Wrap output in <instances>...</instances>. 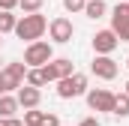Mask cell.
<instances>
[{"label": "cell", "mask_w": 129, "mask_h": 126, "mask_svg": "<svg viewBox=\"0 0 129 126\" xmlns=\"http://www.w3.org/2000/svg\"><path fill=\"white\" fill-rule=\"evenodd\" d=\"M45 30H48V21H45V15H39V12L21 15L18 24H15V36H18V39H27V42H39Z\"/></svg>", "instance_id": "cell-1"}, {"label": "cell", "mask_w": 129, "mask_h": 126, "mask_svg": "<svg viewBox=\"0 0 129 126\" xmlns=\"http://www.w3.org/2000/svg\"><path fill=\"white\" fill-rule=\"evenodd\" d=\"M54 60V48H51V42H30L27 48H24V66L27 69H42L45 63Z\"/></svg>", "instance_id": "cell-2"}, {"label": "cell", "mask_w": 129, "mask_h": 126, "mask_svg": "<svg viewBox=\"0 0 129 126\" xmlns=\"http://www.w3.org/2000/svg\"><path fill=\"white\" fill-rule=\"evenodd\" d=\"M81 93H87V75L84 72H72L69 78L57 81V96L60 99H75Z\"/></svg>", "instance_id": "cell-3"}, {"label": "cell", "mask_w": 129, "mask_h": 126, "mask_svg": "<svg viewBox=\"0 0 129 126\" xmlns=\"http://www.w3.org/2000/svg\"><path fill=\"white\" fill-rule=\"evenodd\" d=\"M72 72H75V66H72L69 57H57V60H51V63H45V66H42L45 81H63V78H69Z\"/></svg>", "instance_id": "cell-4"}, {"label": "cell", "mask_w": 129, "mask_h": 126, "mask_svg": "<svg viewBox=\"0 0 129 126\" xmlns=\"http://www.w3.org/2000/svg\"><path fill=\"white\" fill-rule=\"evenodd\" d=\"M114 99L117 96L111 93V90H87V105H90V111H108V114H114Z\"/></svg>", "instance_id": "cell-5"}, {"label": "cell", "mask_w": 129, "mask_h": 126, "mask_svg": "<svg viewBox=\"0 0 129 126\" xmlns=\"http://www.w3.org/2000/svg\"><path fill=\"white\" fill-rule=\"evenodd\" d=\"M48 33H51V39L57 42V45H66V42H72V33H75V27H72V21L69 18H54L51 24H48Z\"/></svg>", "instance_id": "cell-6"}, {"label": "cell", "mask_w": 129, "mask_h": 126, "mask_svg": "<svg viewBox=\"0 0 129 126\" xmlns=\"http://www.w3.org/2000/svg\"><path fill=\"white\" fill-rule=\"evenodd\" d=\"M111 33L120 42H129V18H126V12H123V3H117L111 9Z\"/></svg>", "instance_id": "cell-7"}, {"label": "cell", "mask_w": 129, "mask_h": 126, "mask_svg": "<svg viewBox=\"0 0 129 126\" xmlns=\"http://www.w3.org/2000/svg\"><path fill=\"white\" fill-rule=\"evenodd\" d=\"M90 72H93L96 78H102V81H111V78H117V63L111 60V57L96 54V57H93V63H90Z\"/></svg>", "instance_id": "cell-8"}, {"label": "cell", "mask_w": 129, "mask_h": 126, "mask_svg": "<svg viewBox=\"0 0 129 126\" xmlns=\"http://www.w3.org/2000/svg\"><path fill=\"white\" fill-rule=\"evenodd\" d=\"M117 45H120V39H117L111 30H99L96 36H93V51L102 54V57H111V51H114Z\"/></svg>", "instance_id": "cell-9"}, {"label": "cell", "mask_w": 129, "mask_h": 126, "mask_svg": "<svg viewBox=\"0 0 129 126\" xmlns=\"http://www.w3.org/2000/svg\"><path fill=\"white\" fill-rule=\"evenodd\" d=\"M15 99H18V108L30 111V108H39V102H42V93H39L36 87H27V84H21V87H18V93H15Z\"/></svg>", "instance_id": "cell-10"}, {"label": "cell", "mask_w": 129, "mask_h": 126, "mask_svg": "<svg viewBox=\"0 0 129 126\" xmlns=\"http://www.w3.org/2000/svg\"><path fill=\"white\" fill-rule=\"evenodd\" d=\"M15 111H18V99L9 93V96H0V117H15Z\"/></svg>", "instance_id": "cell-11"}, {"label": "cell", "mask_w": 129, "mask_h": 126, "mask_svg": "<svg viewBox=\"0 0 129 126\" xmlns=\"http://www.w3.org/2000/svg\"><path fill=\"white\" fill-rule=\"evenodd\" d=\"M105 12H108L105 0H87V6H84V15H87V18H93V21H96V18H102Z\"/></svg>", "instance_id": "cell-12"}, {"label": "cell", "mask_w": 129, "mask_h": 126, "mask_svg": "<svg viewBox=\"0 0 129 126\" xmlns=\"http://www.w3.org/2000/svg\"><path fill=\"white\" fill-rule=\"evenodd\" d=\"M21 87V81H15L9 72H0V96H9L12 90H18Z\"/></svg>", "instance_id": "cell-13"}, {"label": "cell", "mask_w": 129, "mask_h": 126, "mask_svg": "<svg viewBox=\"0 0 129 126\" xmlns=\"http://www.w3.org/2000/svg\"><path fill=\"white\" fill-rule=\"evenodd\" d=\"M15 24H18V15L0 12V36H3V33H15Z\"/></svg>", "instance_id": "cell-14"}, {"label": "cell", "mask_w": 129, "mask_h": 126, "mask_svg": "<svg viewBox=\"0 0 129 126\" xmlns=\"http://www.w3.org/2000/svg\"><path fill=\"white\" fill-rule=\"evenodd\" d=\"M24 84H27V87H36V90H39V87H42V84H48V81H45L42 69H27V75H24Z\"/></svg>", "instance_id": "cell-15"}, {"label": "cell", "mask_w": 129, "mask_h": 126, "mask_svg": "<svg viewBox=\"0 0 129 126\" xmlns=\"http://www.w3.org/2000/svg\"><path fill=\"white\" fill-rule=\"evenodd\" d=\"M114 114H117V117H129V96L126 93H120L114 99Z\"/></svg>", "instance_id": "cell-16"}, {"label": "cell", "mask_w": 129, "mask_h": 126, "mask_svg": "<svg viewBox=\"0 0 129 126\" xmlns=\"http://www.w3.org/2000/svg\"><path fill=\"white\" fill-rule=\"evenodd\" d=\"M42 120H45V111H36V108L24 111V126H42Z\"/></svg>", "instance_id": "cell-17"}, {"label": "cell", "mask_w": 129, "mask_h": 126, "mask_svg": "<svg viewBox=\"0 0 129 126\" xmlns=\"http://www.w3.org/2000/svg\"><path fill=\"white\" fill-rule=\"evenodd\" d=\"M3 72H9V75H12L15 81H21V84H24V75H27V66H24V63H9V66H6Z\"/></svg>", "instance_id": "cell-18"}, {"label": "cell", "mask_w": 129, "mask_h": 126, "mask_svg": "<svg viewBox=\"0 0 129 126\" xmlns=\"http://www.w3.org/2000/svg\"><path fill=\"white\" fill-rule=\"evenodd\" d=\"M42 3H45V0H18V6L24 9V15H33V12H39V9H42Z\"/></svg>", "instance_id": "cell-19"}, {"label": "cell", "mask_w": 129, "mask_h": 126, "mask_svg": "<svg viewBox=\"0 0 129 126\" xmlns=\"http://www.w3.org/2000/svg\"><path fill=\"white\" fill-rule=\"evenodd\" d=\"M87 0H63V9L66 12H84Z\"/></svg>", "instance_id": "cell-20"}, {"label": "cell", "mask_w": 129, "mask_h": 126, "mask_svg": "<svg viewBox=\"0 0 129 126\" xmlns=\"http://www.w3.org/2000/svg\"><path fill=\"white\" fill-rule=\"evenodd\" d=\"M18 6V0H0V12H12Z\"/></svg>", "instance_id": "cell-21"}, {"label": "cell", "mask_w": 129, "mask_h": 126, "mask_svg": "<svg viewBox=\"0 0 129 126\" xmlns=\"http://www.w3.org/2000/svg\"><path fill=\"white\" fill-rule=\"evenodd\" d=\"M42 126H60V117H57V114H45Z\"/></svg>", "instance_id": "cell-22"}, {"label": "cell", "mask_w": 129, "mask_h": 126, "mask_svg": "<svg viewBox=\"0 0 129 126\" xmlns=\"http://www.w3.org/2000/svg\"><path fill=\"white\" fill-rule=\"evenodd\" d=\"M78 126H99V120H96V117H84Z\"/></svg>", "instance_id": "cell-23"}, {"label": "cell", "mask_w": 129, "mask_h": 126, "mask_svg": "<svg viewBox=\"0 0 129 126\" xmlns=\"http://www.w3.org/2000/svg\"><path fill=\"white\" fill-rule=\"evenodd\" d=\"M123 12H126V18H129V3H123Z\"/></svg>", "instance_id": "cell-24"}, {"label": "cell", "mask_w": 129, "mask_h": 126, "mask_svg": "<svg viewBox=\"0 0 129 126\" xmlns=\"http://www.w3.org/2000/svg\"><path fill=\"white\" fill-rule=\"evenodd\" d=\"M126 96H129V81H126Z\"/></svg>", "instance_id": "cell-25"}, {"label": "cell", "mask_w": 129, "mask_h": 126, "mask_svg": "<svg viewBox=\"0 0 129 126\" xmlns=\"http://www.w3.org/2000/svg\"><path fill=\"white\" fill-rule=\"evenodd\" d=\"M0 72H3V60H0Z\"/></svg>", "instance_id": "cell-26"}, {"label": "cell", "mask_w": 129, "mask_h": 126, "mask_svg": "<svg viewBox=\"0 0 129 126\" xmlns=\"http://www.w3.org/2000/svg\"><path fill=\"white\" fill-rule=\"evenodd\" d=\"M117 3H129V0H117Z\"/></svg>", "instance_id": "cell-27"}, {"label": "cell", "mask_w": 129, "mask_h": 126, "mask_svg": "<svg viewBox=\"0 0 129 126\" xmlns=\"http://www.w3.org/2000/svg\"><path fill=\"white\" fill-rule=\"evenodd\" d=\"M126 66H129V57H126Z\"/></svg>", "instance_id": "cell-28"}, {"label": "cell", "mask_w": 129, "mask_h": 126, "mask_svg": "<svg viewBox=\"0 0 129 126\" xmlns=\"http://www.w3.org/2000/svg\"><path fill=\"white\" fill-rule=\"evenodd\" d=\"M0 42H3V36H0Z\"/></svg>", "instance_id": "cell-29"}]
</instances>
